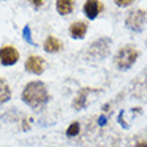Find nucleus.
<instances>
[{
    "mask_svg": "<svg viewBox=\"0 0 147 147\" xmlns=\"http://www.w3.org/2000/svg\"><path fill=\"white\" fill-rule=\"evenodd\" d=\"M115 4H116V5H119V7H127V5H130V4H134V1H132V0H126V1L116 0Z\"/></svg>",
    "mask_w": 147,
    "mask_h": 147,
    "instance_id": "2eb2a0df",
    "label": "nucleus"
},
{
    "mask_svg": "<svg viewBox=\"0 0 147 147\" xmlns=\"http://www.w3.org/2000/svg\"><path fill=\"white\" fill-rule=\"evenodd\" d=\"M11 96H12V94H11V88H9L8 83L4 79L0 78V105L7 103L11 99Z\"/></svg>",
    "mask_w": 147,
    "mask_h": 147,
    "instance_id": "9b49d317",
    "label": "nucleus"
},
{
    "mask_svg": "<svg viewBox=\"0 0 147 147\" xmlns=\"http://www.w3.org/2000/svg\"><path fill=\"white\" fill-rule=\"evenodd\" d=\"M22 100L32 109H38V107L44 106L50 100V94H48L46 84L40 80L27 83L22 92Z\"/></svg>",
    "mask_w": 147,
    "mask_h": 147,
    "instance_id": "f257e3e1",
    "label": "nucleus"
},
{
    "mask_svg": "<svg viewBox=\"0 0 147 147\" xmlns=\"http://www.w3.org/2000/svg\"><path fill=\"white\" fill-rule=\"evenodd\" d=\"M139 52L132 44H127V46L122 47L115 55V66L118 67V70L120 71H127L130 70L135 62L138 60Z\"/></svg>",
    "mask_w": 147,
    "mask_h": 147,
    "instance_id": "f03ea898",
    "label": "nucleus"
},
{
    "mask_svg": "<svg viewBox=\"0 0 147 147\" xmlns=\"http://www.w3.org/2000/svg\"><path fill=\"white\" fill-rule=\"evenodd\" d=\"M79 132H80V124H79V122H74L68 126L66 134L67 136H76Z\"/></svg>",
    "mask_w": 147,
    "mask_h": 147,
    "instance_id": "ddd939ff",
    "label": "nucleus"
},
{
    "mask_svg": "<svg viewBox=\"0 0 147 147\" xmlns=\"http://www.w3.org/2000/svg\"><path fill=\"white\" fill-rule=\"evenodd\" d=\"M62 46L63 44L59 39H56L55 36L50 35L46 39L44 44H43V48H44V51L48 52V54H54V52H58V51L62 50Z\"/></svg>",
    "mask_w": 147,
    "mask_h": 147,
    "instance_id": "9d476101",
    "label": "nucleus"
},
{
    "mask_svg": "<svg viewBox=\"0 0 147 147\" xmlns=\"http://www.w3.org/2000/svg\"><path fill=\"white\" fill-rule=\"evenodd\" d=\"M20 58L19 51L12 46H4L0 48V63L3 66H13Z\"/></svg>",
    "mask_w": 147,
    "mask_h": 147,
    "instance_id": "39448f33",
    "label": "nucleus"
},
{
    "mask_svg": "<svg viewBox=\"0 0 147 147\" xmlns=\"http://www.w3.org/2000/svg\"><path fill=\"white\" fill-rule=\"evenodd\" d=\"M24 68H26V71L34 74V75H42L44 72V68H46V60L42 56L31 55V56H28L26 63H24Z\"/></svg>",
    "mask_w": 147,
    "mask_h": 147,
    "instance_id": "423d86ee",
    "label": "nucleus"
},
{
    "mask_svg": "<svg viewBox=\"0 0 147 147\" xmlns=\"http://www.w3.org/2000/svg\"><path fill=\"white\" fill-rule=\"evenodd\" d=\"M74 1L71 0H58L56 1V11L60 15H68L74 11Z\"/></svg>",
    "mask_w": 147,
    "mask_h": 147,
    "instance_id": "f8f14e48",
    "label": "nucleus"
},
{
    "mask_svg": "<svg viewBox=\"0 0 147 147\" xmlns=\"http://www.w3.org/2000/svg\"><path fill=\"white\" fill-rule=\"evenodd\" d=\"M112 40L110 38H100L96 42H94L87 50V58L94 59H105L110 54V48H111Z\"/></svg>",
    "mask_w": 147,
    "mask_h": 147,
    "instance_id": "7ed1b4c3",
    "label": "nucleus"
},
{
    "mask_svg": "<svg viewBox=\"0 0 147 147\" xmlns=\"http://www.w3.org/2000/svg\"><path fill=\"white\" fill-rule=\"evenodd\" d=\"M23 39L28 43V44H31V46L36 47V43L32 40V36H31V27H30V26H26V27L23 28Z\"/></svg>",
    "mask_w": 147,
    "mask_h": 147,
    "instance_id": "4468645a",
    "label": "nucleus"
},
{
    "mask_svg": "<svg viewBox=\"0 0 147 147\" xmlns=\"http://www.w3.org/2000/svg\"><path fill=\"white\" fill-rule=\"evenodd\" d=\"M95 88H82L78 94V96L74 99V109L75 110H82L87 107V96L88 94L94 92Z\"/></svg>",
    "mask_w": 147,
    "mask_h": 147,
    "instance_id": "1a4fd4ad",
    "label": "nucleus"
},
{
    "mask_svg": "<svg viewBox=\"0 0 147 147\" xmlns=\"http://www.w3.org/2000/svg\"><path fill=\"white\" fill-rule=\"evenodd\" d=\"M147 24V12L143 9H134L126 18V27L134 32H142Z\"/></svg>",
    "mask_w": 147,
    "mask_h": 147,
    "instance_id": "20e7f679",
    "label": "nucleus"
},
{
    "mask_svg": "<svg viewBox=\"0 0 147 147\" xmlns=\"http://www.w3.org/2000/svg\"><path fill=\"white\" fill-rule=\"evenodd\" d=\"M68 32H70L72 39H83L87 34V24L84 22H82V20L74 22L68 28Z\"/></svg>",
    "mask_w": 147,
    "mask_h": 147,
    "instance_id": "6e6552de",
    "label": "nucleus"
},
{
    "mask_svg": "<svg viewBox=\"0 0 147 147\" xmlns=\"http://www.w3.org/2000/svg\"><path fill=\"white\" fill-rule=\"evenodd\" d=\"M135 147H147V140H140V142H138Z\"/></svg>",
    "mask_w": 147,
    "mask_h": 147,
    "instance_id": "dca6fc26",
    "label": "nucleus"
},
{
    "mask_svg": "<svg viewBox=\"0 0 147 147\" xmlns=\"http://www.w3.org/2000/svg\"><path fill=\"white\" fill-rule=\"evenodd\" d=\"M31 3L34 4L35 7H40V5L43 4V1H42V0H40V1H36V0H34V1H31Z\"/></svg>",
    "mask_w": 147,
    "mask_h": 147,
    "instance_id": "f3484780",
    "label": "nucleus"
},
{
    "mask_svg": "<svg viewBox=\"0 0 147 147\" xmlns=\"http://www.w3.org/2000/svg\"><path fill=\"white\" fill-rule=\"evenodd\" d=\"M105 123H106V118L105 116H100V118H99V124L102 126V124H105Z\"/></svg>",
    "mask_w": 147,
    "mask_h": 147,
    "instance_id": "a211bd4d",
    "label": "nucleus"
},
{
    "mask_svg": "<svg viewBox=\"0 0 147 147\" xmlns=\"http://www.w3.org/2000/svg\"><path fill=\"white\" fill-rule=\"evenodd\" d=\"M103 9H105L103 3H102V1H98V0H88V1H86L84 5H83V12H84V15L87 16L90 20L96 19V16L99 15Z\"/></svg>",
    "mask_w": 147,
    "mask_h": 147,
    "instance_id": "0eeeda50",
    "label": "nucleus"
}]
</instances>
